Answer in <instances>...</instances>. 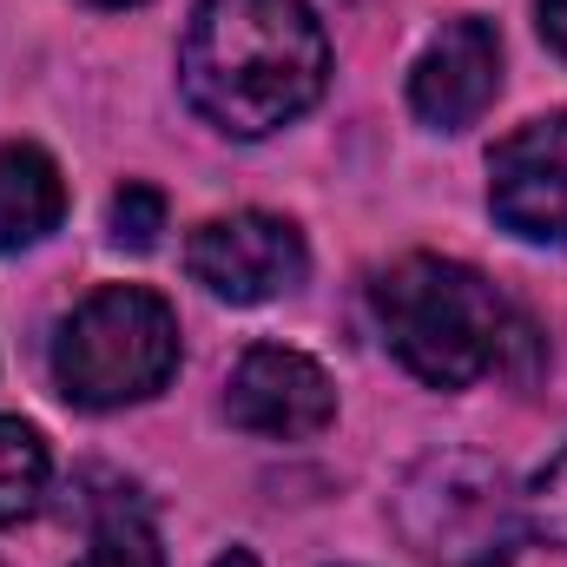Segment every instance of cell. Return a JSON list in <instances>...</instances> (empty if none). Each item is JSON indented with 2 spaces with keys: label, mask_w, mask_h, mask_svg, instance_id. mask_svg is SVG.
I'll use <instances>...</instances> for the list:
<instances>
[{
  "label": "cell",
  "mask_w": 567,
  "mask_h": 567,
  "mask_svg": "<svg viewBox=\"0 0 567 567\" xmlns=\"http://www.w3.org/2000/svg\"><path fill=\"white\" fill-rule=\"evenodd\" d=\"M93 7H140V0H93Z\"/></svg>",
  "instance_id": "obj_16"
},
{
  "label": "cell",
  "mask_w": 567,
  "mask_h": 567,
  "mask_svg": "<svg viewBox=\"0 0 567 567\" xmlns=\"http://www.w3.org/2000/svg\"><path fill=\"white\" fill-rule=\"evenodd\" d=\"M47 475H53L47 435L33 423H20V416H0V528H13L40 508Z\"/></svg>",
  "instance_id": "obj_10"
},
{
  "label": "cell",
  "mask_w": 567,
  "mask_h": 567,
  "mask_svg": "<svg viewBox=\"0 0 567 567\" xmlns=\"http://www.w3.org/2000/svg\"><path fill=\"white\" fill-rule=\"evenodd\" d=\"M330 80V40L310 0H198L178 86L198 120L231 140H265L310 113Z\"/></svg>",
  "instance_id": "obj_1"
},
{
  "label": "cell",
  "mask_w": 567,
  "mask_h": 567,
  "mask_svg": "<svg viewBox=\"0 0 567 567\" xmlns=\"http://www.w3.org/2000/svg\"><path fill=\"white\" fill-rule=\"evenodd\" d=\"M178 370V317L145 284L93 290L53 337V383L80 410L152 403Z\"/></svg>",
  "instance_id": "obj_3"
},
{
  "label": "cell",
  "mask_w": 567,
  "mask_h": 567,
  "mask_svg": "<svg viewBox=\"0 0 567 567\" xmlns=\"http://www.w3.org/2000/svg\"><path fill=\"white\" fill-rule=\"evenodd\" d=\"M185 271L225 303H271L303 284L310 251H303V231L278 212H231L192 231Z\"/></svg>",
  "instance_id": "obj_5"
},
{
  "label": "cell",
  "mask_w": 567,
  "mask_h": 567,
  "mask_svg": "<svg viewBox=\"0 0 567 567\" xmlns=\"http://www.w3.org/2000/svg\"><path fill=\"white\" fill-rule=\"evenodd\" d=\"M73 567H165V555H158V535H152V522H145L140 502L113 495V502L93 515L86 555H80Z\"/></svg>",
  "instance_id": "obj_11"
},
{
  "label": "cell",
  "mask_w": 567,
  "mask_h": 567,
  "mask_svg": "<svg viewBox=\"0 0 567 567\" xmlns=\"http://www.w3.org/2000/svg\"><path fill=\"white\" fill-rule=\"evenodd\" d=\"M225 410L231 423L271 442H303L337 416V383L317 357L284 350V343H258L238 357L231 383H225Z\"/></svg>",
  "instance_id": "obj_7"
},
{
  "label": "cell",
  "mask_w": 567,
  "mask_h": 567,
  "mask_svg": "<svg viewBox=\"0 0 567 567\" xmlns=\"http://www.w3.org/2000/svg\"><path fill=\"white\" fill-rule=\"evenodd\" d=\"M495 93H502V40L475 13L449 20L423 53H416V66H410V106H416V120L435 126V133L475 126L495 106Z\"/></svg>",
  "instance_id": "obj_8"
},
{
  "label": "cell",
  "mask_w": 567,
  "mask_h": 567,
  "mask_svg": "<svg viewBox=\"0 0 567 567\" xmlns=\"http://www.w3.org/2000/svg\"><path fill=\"white\" fill-rule=\"evenodd\" d=\"M522 522H528V535H542L548 548H567V435H561V449L535 468V482H528V495H522Z\"/></svg>",
  "instance_id": "obj_12"
},
{
  "label": "cell",
  "mask_w": 567,
  "mask_h": 567,
  "mask_svg": "<svg viewBox=\"0 0 567 567\" xmlns=\"http://www.w3.org/2000/svg\"><path fill=\"white\" fill-rule=\"evenodd\" d=\"M488 212L528 245H567V113L528 120L495 145Z\"/></svg>",
  "instance_id": "obj_6"
},
{
  "label": "cell",
  "mask_w": 567,
  "mask_h": 567,
  "mask_svg": "<svg viewBox=\"0 0 567 567\" xmlns=\"http://www.w3.org/2000/svg\"><path fill=\"white\" fill-rule=\"evenodd\" d=\"M106 231L120 251H152L158 231H165V192L152 185H120L113 192V212H106Z\"/></svg>",
  "instance_id": "obj_13"
},
{
  "label": "cell",
  "mask_w": 567,
  "mask_h": 567,
  "mask_svg": "<svg viewBox=\"0 0 567 567\" xmlns=\"http://www.w3.org/2000/svg\"><path fill=\"white\" fill-rule=\"evenodd\" d=\"M66 218L60 165L40 145H0V258L33 251Z\"/></svg>",
  "instance_id": "obj_9"
},
{
  "label": "cell",
  "mask_w": 567,
  "mask_h": 567,
  "mask_svg": "<svg viewBox=\"0 0 567 567\" xmlns=\"http://www.w3.org/2000/svg\"><path fill=\"white\" fill-rule=\"evenodd\" d=\"M396 522L410 548L435 567H502L515 555V542L528 535L522 495L508 488V475L468 449L429 455L410 468L396 495Z\"/></svg>",
  "instance_id": "obj_4"
},
{
  "label": "cell",
  "mask_w": 567,
  "mask_h": 567,
  "mask_svg": "<svg viewBox=\"0 0 567 567\" xmlns=\"http://www.w3.org/2000/svg\"><path fill=\"white\" fill-rule=\"evenodd\" d=\"M377 323H383L390 350L403 357V370L423 377L429 390L482 383L488 370H502L508 343L522 337L515 310L475 265L429 258V251L396 258L377 278Z\"/></svg>",
  "instance_id": "obj_2"
},
{
  "label": "cell",
  "mask_w": 567,
  "mask_h": 567,
  "mask_svg": "<svg viewBox=\"0 0 567 567\" xmlns=\"http://www.w3.org/2000/svg\"><path fill=\"white\" fill-rule=\"evenodd\" d=\"M542 40L567 60V0H542Z\"/></svg>",
  "instance_id": "obj_14"
},
{
  "label": "cell",
  "mask_w": 567,
  "mask_h": 567,
  "mask_svg": "<svg viewBox=\"0 0 567 567\" xmlns=\"http://www.w3.org/2000/svg\"><path fill=\"white\" fill-rule=\"evenodd\" d=\"M212 567H258V561H251L245 548H231V555H218V561H212Z\"/></svg>",
  "instance_id": "obj_15"
}]
</instances>
